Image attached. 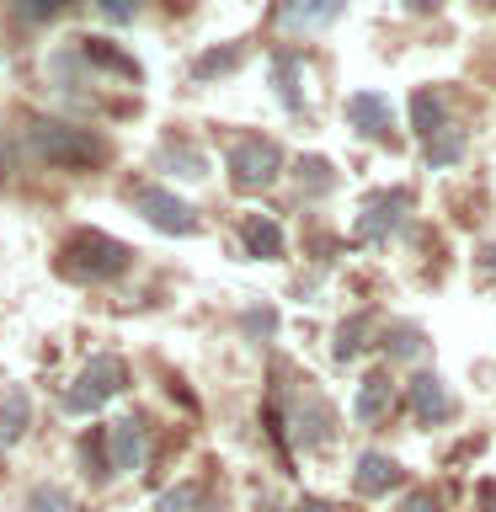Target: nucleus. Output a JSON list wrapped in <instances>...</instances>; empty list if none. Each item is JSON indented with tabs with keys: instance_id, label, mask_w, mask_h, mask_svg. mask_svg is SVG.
<instances>
[{
	"instance_id": "nucleus-29",
	"label": "nucleus",
	"mask_w": 496,
	"mask_h": 512,
	"mask_svg": "<svg viewBox=\"0 0 496 512\" xmlns=\"http://www.w3.org/2000/svg\"><path fill=\"white\" fill-rule=\"evenodd\" d=\"M395 512H448V507H443V496H438V491H411Z\"/></svg>"
},
{
	"instance_id": "nucleus-17",
	"label": "nucleus",
	"mask_w": 496,
	"mask_h": 512,
	"mask_svg": "<svg viewBox=\"0 0 496 512\" xmlns=\"http://www.w3.org/2000/svg\"><path fill=\"white\" fill-rule=\"evenodd\" d=\"M160 160L176 171V176H187V182H198V176H208V160L198 144H187L182 134H166V144H160Z\"/></svg>"
},
{
	"instance_id": "nucleus-27",
	"label": "nucleus",
	"mask_w": 496,
	"mask_h": 512,
	"mask_svg": "<svg viewBox=\"0 0 496 512\" xmlns=\"http://www.w3.org/2000/svg\"><path fill=\"white\" fill-rule=\"evenodd\" d=\"M336 182V176H331V160H320V155H304L299 160V187L304 192H326Z\"/></svg>"
},
{
	"instance_id": "nucleus-25",
	"label": "nucleus",
	"mask_w": 496,
	"mask_h": 512,
	"mask_svg": "<svg viewBox=\"0 0 496 512\" xmlns=\"http://www.w3.org/2000/svg\"><path fill=\"white\" fill-rule=\"evenodd\" d=\"M22 512H80V502L64 486H32Z\"/></svg>"
},
{
	"instance_id": "nucleus-30",
	"label": "nucleus",
	"mask_w": 496,
	"mask_h": 512,
	"mask_svg": "<svg viewBox=\"0 0 496 512\" xmlns=\"http://www.w3.org/2000/svg\"><path fill=\"white\" fill-rule=\"evenodd\" d=\"M240 326H246L251 336H272V326H278V315H272V310H246V320H240Z\"/></svg>"
},
{
	"instance_id": "nucleus-16",
	"label": "nucleus",
	"mask_w": 496,
	"mask_h": 512,
	"mask_svg": "<svg viewBox=\"0 0 496 512\" xmlns=\"http://www.w3.org/2000/svg\"><path fill=\"white\" fill-rule=\"evenodd\" d=\"M155 512H214V491L203 480H176L155 496Z\"/></svg>"
},
{
	"instance_id": "nucleus-24",
	"label": "nucleus",
	"mask_w": 496,
	"mask_h": 512,
	"mask_svg": "<svg viewBox=\"0 0 496 512\" xmlns=\"http://www.w3.org/2000/svg\"><path fill=\"white\" fill-rule=\"evenodd\" d=\"M70 6L75 0H11V16L27 27H43V22H54V16H64Z\"/></svg>"
},
{
	"instance_id": "nucleus-15",
	"label": "nucleus",
	"mask_w": 496,
	"mask_h": 512,
	"mask_svg": "<svg viewBox=\"0 0 496 512\" xmlns=\"http://www.w3.org/2000/svg\"><path fill=\"white\" fill-rule=\"evenodd\" d=\"M240 240H246V251L262 256V262H278L283 256V230H278V219H267V214H246Z\"/></svg>"
},
{
	"instance_id": "nucleus-12",
	"label": "nucleus",
	"mask_w": 496,
	"mask_h": 512,
	"mask_svg": "<svg viewBox=\"0 0 496 512\" xmlns=\"http://www.w3.org/2000/svg\"><path fill=\"white\" fill-rule=\"evenodd\" d=\"M342 11H347V0H283L278 22L288 32H320V27H331Z\"/></svg>"
},
{
	"instance_id": "nucleus-22",
	"label": "nucleus",
	"mask_w": 496,
	"mask_h": 512,
	"mask_svg": "<svg viewBox=\"0 0 496 512\" xmlns=\"http://www.w3.org/2000/svg\"><path fill=\"white\" fill-rule=\"evenodd\" d=\"M384 352H390V358H400V363L427 358V336H422V326H390V331H384Z\"/></svg>"
},
{
	"instance_id": "nucleus-35",
	"label": "nucleus",
	"mask_w": 496,
	"mask_h": 512,
	"mask_svg": "<svg viewBox=\"0 0 496 512\" xmlns=\"http://www.w3.org/2000/svg\"><path fill=\"white\" fill-rule=\"evenodd\" d=\"M480 6H496V0H480Z\"/></svg>"
},
{
	"instance_id": "nucleus-10",
	"label": "nucleus",
	"mask_w": 496,
	"mask_h": 512,
	"mask_svg": "<svg viewBox=\"0 0 496 512\" xmlns=\"http://www.w3.org/2000/svg\"><path fill=\"white\" fill-rule=\"evenodd\" d=\"M347 123L358 128L363 139L400 144V139H395V112H390V102H384L379 91H358V96H347Z\"/></svg>"
},
{
	"instance_id": "nucleus-4",
	"label": "nucleus",
	"mask_w": 496,
	"mask_h": 512,
	"mask_svg": "<svg viewBox=\"0 0 496 512\" xmlns=\"http://www.w3.org/2000/svg\"><path fill=\"white\" fill-rule=\"evenodd\" d=\"M123 390H128V363L118 358V352H102V358H91V363L70 379V390H64V411L96 416L107 400H118Z\"/></svg>"
},
{
	"instance_id": "nucleus-19",
	"label": "nucleus",
	"mask_w": 496,
	"mask_h": 512,
	"mask_svg": "<svg viewBox=\"0 0 496 512\" xmlns=\"http://www.w3.org/2000/svg\"><path fill=\"white\" fill-rule=\"evenodd\" d=\"M443 123H448V118H443V96L432 91V86L416 91V96H411V128H416V139H432Z\"/></svg>"
},
{
	"instance_id": "nucleus-32",
	"label": "nucleus",
	"mask_w": 496,
	"mask_h": 512,
	"mask_svg": "<svg viewBox=\"0 0 496 512\" xmlns=\"http://www.w3.org/2000/svg\"><path fill=\"white\" fill-rule=\"evenodd\" d=\"M480 512H496V480H480Z\"/></svg>"
},
{
	"instance_id": "nucleus-31",
	"label": "nucleus",
	"mask_w": 496,
	"mask_h": 512,
	"mask_svg": "<svg viewBox=\"0 0 496 512\" xmlns=\"http://www.w3.org/2000/svg\"><path fill=\"white\" fill-rule=\"evenodd\" d=\"M267 512H342V507H331V502H315V496H304V502H294V507H267Z\"/></svg>"
},
{
	"instance_id": "nucleus-14",
	"label": "nucleus",
	"mask_w": 496,
	"mask_h": 512,
	"mask_svg": "<svg viewBox=\"0 0 496 512\" xmlns=\"http://www.w3.org/2000/svg\"><path fill=\"white\" fill-rule=\"evenodd\" d=\"M390 406H395V379H390V374H368V379L358 384V406H352V411H358V422L374 427V422H384V416H390Z\"/></svg>"
},
{
	"instance_id": "nucleus-1",
	"label": "nucleus",
	"mask_w": 496,
	"mask_h": 512,
	"mask_svg": "<svg viewBox=\"0 0 496 512\" xmlns=\"http://www.w3.org/2000/svg\"><path fill=\"white\" fill-rule=\"evenodd\" d=\"M22 144L32 160H43V166H59V171H80V166H102L112 155L107 134H96L86 123H64V118H32L22 123Z\"/></svg>"
},
{
	"instance_id": "nucleus-2",
	"label": "nucleus",
	"mask_w": 496,
	"mask_h": 512,
	"mask_svg": "<svg viewBox=\"0 0 496 512\" xmlns=\"http://www.w3.org/2000/svg\"><path fill=\"white\" fill-rule=\"evenodd\" d=\"M54 267H59V278H70V283H91V288H96V283L123 278V272L134 267V251H128L123 240L102 235V230H75V235L59 246Z\"/></svg>"
},
{
	"instance_id": "nucleus-28",
	"label": "nucleus",
	"mask_w": 496,
	"mask_h": 512,
	"mask_svg": "<svg viewBox=\"0 0 496 512\" xmlns=\"http://www.w3.org/2000/svg\"><path fill=\"white\" fill-rule=\"evenodd\" d=\"M96 11H102L112 27H123V22H134V16L144 11V0H96Z\"/></svg>"
},
{
	"instance_id": "nucleus-34",
	"label": "nucleus",
	"mask_w": 496,
	"mask_h": 512,
	"mask_svg": "<svg viewBox=\"0 0 496 512\" xmlns=\"http://www.w3.org/2000/svg\"><path fill=\"white\" fill-rule=\"evenodd\" d=\"M480 256H486V262H480V267H486V272H496V246H486Z\"/></svg>"
},
{
	"instance_id": "nucleus-6",
	"label": "nucleus",
	"mask_w": 496,
	"mask_h": 512,
	"mask_svg": "<svg viewBox=\"0 0 496 512\" xmlns=\"http://www.w3.org/2000/svg\"><path fill=\"white\" fill-rule=\"evenodd\" d=\"M224 166H230L235 192H267L283 171V150H278V139H267V134H240L230 144V155H224Z\"/></svg>"
},
{
	"instance_id": "nucleus-5",
	"label": "nucleus",
	"mask_w": 496,
	"mask_h": 512,
	"mask_svg": "<svg viewBox=\"0 0 496 512\" xmlns=\"http://www.w3.org/2000/svg\"><path fill=\"white\" fill-rule=\"evenodd\" d=\"M123 198H128V208H134L144 224H155L160 235H198V208H192L187 198H176L171 187H160V182H128Z\"/></svg>"
},
{
	"instance_id": "nucleus-33",
	"label": "nucleus",
	"mask_w": 496,
	"mask_h": 512,
	"mask_svg": "<svg viewBox=\"0 0 496 512\" xmlns=\"http://www.w3.org/2000/svg\"><path fill=\"white\" fill-rule=\"evenodd\" d=\"M406 6H411V11H438L443 0H406Z\"/></svg>"
},
{
	"instance_id": "nucleus-11",
	"label": "nucleus",
	"mask_w": 496,
	"mask_h": 512,
	"mask_svg": "<svg viewBox=\"0 0 496 512\" xmlns=\"http://www.w3.org/2000/svg\"><path fill=\"white\" fill-rule=\"evenodd\" d=\"M400 486H406V470H400L390 454H363L358 470H352V491L368 496V502H374V496H390Z\"/></svg>"
},
{
	"instance_id": "nucleus-18",
	"label": "nucleus",
	"mask_w": 496,
	"mask_h": 512,
	"mask_svg": "<svg viewBox=\"0 0 496 512\" xmlns=\"http://www.w3.org/2000/svg\"><path fill=\"white\" fill-rule=\"evenodd\" d=\"M80 475L91 480V486H107L112 480V459H107V427H96L80 438Z\"/></svg>"
},
{
	"instance_id": "nucleus-21",
	"label": "nucleus",
	"mask_w": 496,
	"mask_h": 512,
	"mask_svg": "<svg viewBox=\"0 0 496 512\" xmlns=\"http://www.w3.org/2000/svg\"><path fill=\"white\" fill-rule=\"evenodd\" d=\"M368 331H374V320H368V315H347L342 326H336V358H342V363L358 358V352L368 347Z\"/></svg>"
},
{
	"instance_id": "nucleus-3",
	"label": "nucleus",
	"mask_w": 496,
	"mask_h": 512,
	"mask_svg": "<svg viewBox=\"0 0 496 512\" xmlns=\"http://www.w3.org/2000/svg\"><path fill=\"white\" fill-rule=\"evenodd\" d=\"M283 427H288V438H294L299 448H331L336 443V406L326 395L315 390L310 379H294L283 390ZM278 427V432H283Z\"/></svg>"
},
{
	"instance_id": "nucleus-8",
	"label": "nucleus",
	"mask_w": 496,
	"mask_h": 512,
	"mask_svg": "<svg viewBox=\"0 0 496 512\" xmlns=\"http://www.w3.org/2000/svg\"><path fill=\"white\" fill-rule=\"evenodd\" d=\"M406 406H411V422H416V427H443V422H454V395L443 390L438 374H411Z\"/></svg>"
},
{
	"instance_id": "nucleus-13",
	"label": "nucleus",
	"mask_w": 496,
	"mask_h": 512,
	"mask_svg": "<svg viewBox=\"0 0 496 512\" xmlns=\"http://www.w3.org/2000/svg\"><path fill=\"white\" fill-rule=\"evenodd\" d=\"M27 427H32V400H27L22 384H11V390L0 395V448L22 443Z\"/></svg>"
},
{
	"instance_id": "nucleus-7",
	"label": "nucleus",
	"mask_w": 496,
	"mask_h": 512,
	"mask_svg": "<svg viewBox=\"0 0 496 512\" xmlns=\"http://www.w3.org/2000/svg\"><path fill=\"white\" fill-rule=\"evenodd\" d=\"M411 214V192L406 187H379L363 198V214H358V235L368 240V246H379V240H390L400 224H406Z\"/></svg>"
},
{
	"instance_id": "nucleus-20",
	"label": "nucleus",
	"mask_w": 496,
	"mask_h": 512,
	"mask_svg": "<svg viewBox=\"0 0 496 512\" xmlns=\"http://www.w3.org/2000/svg\"><path fill=\"white\" fill-rule=\"evenodd\" d=\"M422 150H427V166H438V171L454 166V160L464 155V128L459 123H443L432 139H422Z\"/></svg>"
},
{
	"instance_id": "nucleus-26",
	"label": "nucleus",
	"mask_w": 496,
	"mask_h": 512,
	"mask_svg": "<svg viewBox=\"0 0 496 512\" xmlns=\"http://www.w3.org/2000/svg\"><path fill=\"white\" fill-rule=\"evenodd\" d=\"M240 59H246V48H240V43L214 48V54H203L198 64H192V75H198V80H214V75H224V70H235Z\"/></svg>"
},
{
	"instance_id": "nucleus-23",
	"label": "nucleus",
	"mask_w": 496,
	"mask_h": 512,
	"mask_svg": "<svg viewBox=\"0 0 496 512\" xmlns=\"http://www.w3.org/2000/svg\"><path fill=\"white\" fill-rule=\"evenodd\" d=\"M272 80H278V96H283V107L288 112H299V54H278L272 59Z\"/></svg>"
},
{
	"instance_id": "nucleus-9",
	"label": "nucleus",
	"mask_w": 496,
	"mask_h": 512,
	"mask_svg": "<svg viewBox=\"0 0 496 512\" xmlns=\"http://www.w3.org/2000/svg\"><path fill=\"white\" fill-rule=\"evenodd\" d=\"M144 443H150V427L144 416H118L107 427V459H112V475H134L144 464Z\"/></svg>"
}]
</instances>
